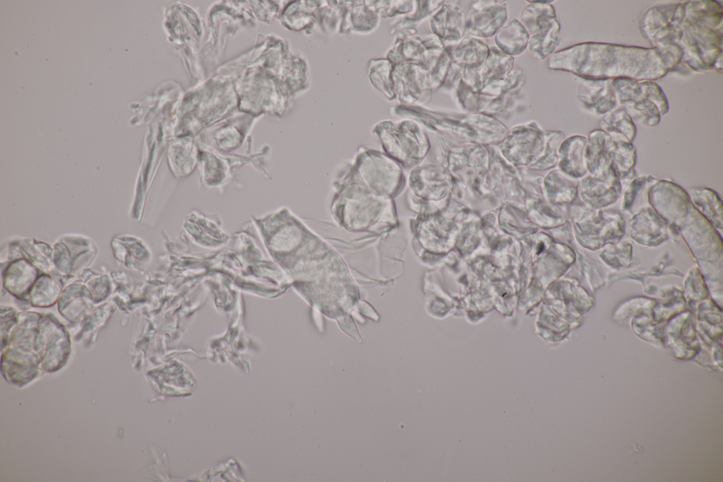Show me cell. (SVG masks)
Wrapping results in <instances>:
<instances>
[{"instance_id":"cell-1","label":"cell","mask_w":723,"mask_h":482,"mask_svg":"<svg viewBox=\"0 0 723 482\" xmlns=\"http://www.w3.org/2000/svg\"><path fill=\"white\" fill-rule=\"evenodd\" d=\"M548 66L584 79L654 81L669 72L654 47L597 42L580 43L556 52L549 57Z\"/></svg>"},{"instance_id":"cell-2","label":"cell","mask_w":723,"mask_h":482,"mask_svg":"<svg viewBox=\"0 0 723 482\" xmlns=\"http://www.w3.org/2000/svg\"><path fill=\"white\" fill-rule=\"evenodd\" d=\"M616 101L633 122L652 127L667 113V98L661 88L652 81H637L628 78L612 81Z\"/></svg>"},{"instance_id":"cell-3","label":"cell","mask_w":723,"mask_h":482,"mask_svg":"<svg viewBox=\"0 0 723 482\" xmlns=\"http://www.w3.org/2000/svg\"><path fill=\"white\" fill-rule=\"evenodd\" d=\"M672 45L681 49V63L688 68L697 72L710 70L722 56V30L691 22L684 15Z\"/></svg>"},{"instance_id":"cell-4","label":"cell","mask_w":723,"mask_h":482,"mask_svg":"<svg viewBox=\"0 0 723 482\" xmlns=\"http://www.w3.org/2000/svg\"><path fill=\"white\" fill-rule=\"evenodd\" d=\"M520 20L529 35L530 54L539 60L550 55L560 41V23L554 7L549 4L532 3L523 9Z\"/></svg>"},{"instance_id":"cell-5","label":"cell","mask_w":723,"mask_h":482,"mask_svg":"<svg viewBox=\"0 0 723 482\" xmlns=\"http://www.w3.org/2000/svg\"><path fill=\"white\" fill-rule=\"evenodd\" d=\"M684 18L683 4L653 6L641 16L640 30L652 47L669 45Z\"/></svg>"},{"instance_id":"cell-6","label":"cell","mask_w":723,"mask_h":482,"mask_svg":"<svg viewBox=\"0 0 723 482\" xmlns=\"http://www.w3.org/2000/svg\"><path fill=\"white\" fill-rule=\"evenodd\" d=\"M647 199L651 208L667 221L685 217L691 204L688 194L676 183L666 180H657L650 184Z\"/></svg>"},{"instance_id":"cell-7","label":"cell","mask_w":723,"mask_h":482,"mask_svg":"<svg viewBox=\"0 0 723 482\" xmlns=\"http://www.w3.org/2000/svg\"><path fill=\"white\" fill-rule=\"evenodd\" d=\"M621 193L620 178L612 163L602 175H588L581 180L580 184L582 201L592 209H601L615 203Z\"/></svg>"},{"instance_id":"cell-8","label":"cell","mask_w":723,"mask_h":482,"mask_svg":"<svg viewBox=\"0 0 723 482\" xmlns=\"http://www.w3.org/2000/svg\"><path fill=\"white\" fill-rule=\"evenodd\" d=\"M586 246L597 249L609 241L618 240L624 233V221L614 210L588 208V217L583 223Z\"/></svg>"},{"instance_id":"cell-9","label":"cell","mask_w":723,"mask_h":482,"mask_svg":"<svg viewBox=\"0 0 723 482\" xmlns=\"http://www.w3.org/2000/svg\"><path fill=\"white\" fill-rule=\"evenodd\" d=\"M507 19L503 1H478L471 5L467 16L466 32L474 37L493 36Z\"/></svg>"},{"instance_id":"cell-10","label":"cell","mask_w":723,"mask_h":482,"mask_svg":"<svg viewBox=\"0 0 723 482\" xmlns=\"http://www.w3.org/2000/svg\"><path fill=\"white\" fill-rule=\"evenodd\" d=\"M612 81L609 78L584 79L578 86L577 97L590 111L604 114L613 110L617 102Z\"/></svg>"},{"instance_id":"cell-11","label":"cell","mask_w":723,"mask_h":482,"mask_svg":"<svg viewBox=\"0 0 723 482\" xmlns=\"http://www.w3.org/2000/svg\"><path fill=\"white\" fill-rule=\"evenodd\" d=\"M614 143L610 135L601 129H594L587 138L585 160L590 175L599 176L611 165Z\"/></svg>"},{"instance_id":"cell-12","label":"cell","mask_w":723,"mask_h":482,"mask_svg":"<svg viewBox=\"0 0 723 482\" xmlns=\"http://www.w3.org/2000/svg\"><path fill=\"white\" fill-rule=\"evenodd\" d=\"M467 16L459 6L444 4L431 19L434 33L445 42L455 45L466 33Z\"/></svg>"},{"instance_id":"cell-13","label":"cell","mask_w":723,"mask_h":482,"mask_svg":"<svg viewBox=\"0 0 723 482\" xmlns=\"http://www.w3.org/2000/svg\"><path fill=\"white\" fill-rule=\"evenodd\" d=\"M632 237L638 242L655 245L667 237L666 224L651 208L645 207L631 221Z\"/></svg>"},{"instance_id":"cell-14","label":"cell","mask_w":723,"mask_h":482,"mask_svg":"<svg viewBox=\"0 0 723 482\" xmlns=\"http://www.w3.org/2000/svg\"><path fill=\"white\" fill-rule=\"evenodd\" d=\"M490 48L485 42L472 37L464 38L450 46L451 66L455 72L474 68L488 57Z\"/></svg>"},{"instance_id":"cell-15","label":"cell","mask_w":723,"mask_h":482,"mask_svg":"<svg viewBox=\"0 0 723 482\" xmlns=\"http://www.w3.org/2000/svg\"><path fill=\"white\" fill-rule=\"evenodd\" d=\"M614 148L612 165L621 181L622 191L635 177L636 149L632 142L621 135H611Z\"/></svg>"},{"instance_id":"cell-16","label":"cell","mask_w":723,"mask_h":482,"mask_svg":"<svg viewBox=\"0 0 723 482\" xmlns=\"http://www.w3.org/2000/svg\"><path fill=\"white\" fill-rule=\"evenodd\" d=\"M529 35L521 22L513 18L496 33L495 42L500 50L509 56L521 54L527 47Z\"/></svg>"},{"instance_id":"cell-17","label":"cell","mask_w":723,"mask_h":482,"mask_svg":"<svg viewBox=\"0 0 723 482\" xmlns=\"http://www.w3.org/2000/svg\"><path fill=\"white\" fill-rule=\"evenodd\" d=\"M688 196L694 208L717 227H722V202L718 194L707 187H692Z\"/></svg>"},{"instance_id":"cell-18","label":"cell","mask_w":723,"mask_h":482,"mask_svg":"<svg viewBox=\"0 0 723 482\" xmlns=\"http://www.w3.org/2000/svg\"><path fill=\"white\" fill-rule=\"evenodd\" d=\"M587 138L574 136L568 139L561 148L564 168L575 177H582L587 172L585 160Z\"/></svg>"},{"instance_id":"cell-19","label":"cell","mask_w":723,"mask_h":482,"mask_svg":"<svg viewBox=\"0 0 723 482\" xmlns=\"http://www.w3.org/2000/svg\"><path fill=\"white\" fill-rule=\"evenodd\" d=\"M601 129L611 135H621L631 142L636 134V127L623 108L613 110L603 114Z\"/></svg>"},{"instance_id":"cell-20","label":"cell","mask_w":723,"mask_h":482,"mask_svg":"<svg viewBox=\"0 0 723 482\" xmlns=\"http://www.w3.org/2000/svg\"><path fill=\"white\" fill-rule=\"evenodd\" d=\"M658 179L652 175L635 177L623 189L621 208L623 211H630L636 202L641 190L647 184H652Z\"/></svg>"}]
</instances>
